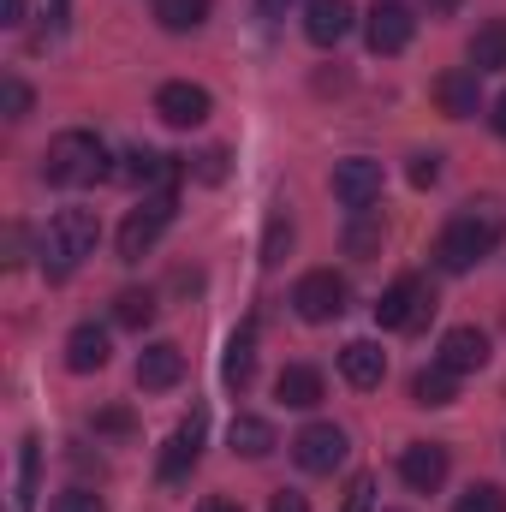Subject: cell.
I'll list each match as a JSON object with an SVG mask.
<instances>
[{
    "mask_svg": "<svg viewBox=\"0 0 506 512\" xmlns=\"http://www.w3.org/2000/svg\"><path fill=\"white\" fill-rule=\"evenodd\" d=\"M477 78H483V72H471V66H453V72L435 78V102H441L447 120H477V108H483Z\"/></svg>",
    "mask_w": 506,
    "mask_h": 512,
    "instance_id": "obj_15",
    "label": "cell"
},
{
    "mask_svg": "<svg viewBox=\"0 0 506 512\" xmlns=\"http://www.w3.org/2000/svg\"><path fill=\"white\" fill-rule=\"evenodd\" d=\"M155 310H161V304H155V292H143V286H131V292L114 298V322L131 328V334H143V328L155 322Z\"/></svg>",
    "mask_w": 506,
    "mask_h": 512,
    "instance_id": "obj_26",
    "label": "cell"
},
{
    "mask_svg": "<svg viewBox=\"0 0 506 512\" xmlns=\"http://www.w3.org/2000/svg\"><path fill=\"white\" fill-rule=\"evenodd\" d=\"M155 18L161 30H197L209 18V0H155Z\"/></svg>",
    "mask_w": 506,
    "mask_h": 512,
    "instance_id": "obj_28",
    "label": "cell"
},
{
    "mask_svg": "<svg viewBox=\"0 0 506 512\" xmlns=\"http://www.w3.org/2000/svg\"><path fill=\"white\" fill-rule=\"evenodd\" d=\"M453 512H506V495L495 483H471V489L453 501Z\"/></svg>",
    "mask_w": 506,
    "mask_h": 512,
    "instance_id": "obj_30",
    "label": "cell"
},
{
    "mask_svg": "<svg viewBox=\"0 0 506 512\" xmlns=\"http://www.w3.org/2000/svg\"><path fill=\"white\" fill-rule=\"evenodd\" d=\"M352 24H358V6H352V0H310V6H304V36H310L316 48L346 42Z\"/></svg>",
    "mask_w": 506,
    "mask_h": 512,
    "instance_id": "obj_13",
    "label": "cell"
},
{
    "mask_svg": "<svg viewBox=\"0 0 506 512\" xmlns=\"http://www.w3.org/2000/svg\"><path fill=\"white\" fill-rule=\"evenodd\" d=\"M370 495H376V483H370V477H352V489H346V507H340V512H370Z\"/></svg>",
    "mask_w": 506,
    "mask_h": 512,
    "instance_id": "obj_35",
    "label": "cell"
},
{
    "mask_svg": "<svg viewBox=\"0 0 506 512\" xmlns=\"http://www.w3.org/2000/svg\"><path fill=\"white\" fill-rule=\"evenodd\" d=\"M227 441H233V453H245V459H268V453L280 447V441H274V423H268V417H251V411L233 417Z\"/></svg>",
    "mask_w": 506,
    "mask_h": 512,
    "instance_id": "obj_21",
    "label": "cell"
},
{
    "mask_svg": "<svg viewBox=\"0 0 506 512\" xmlns=\"http://www.w3.org/2000/svg\"><path fill=\"white\" fill-rule=\"evenodd\" d=\"M381 239H387L381 215H376V209H358V215H352V227H346V256L370 262V256H381Z\"/></svg>",
    "mask_w": 506,
    "mask_h": 512,
    "instance_id": "obj_23",
    "label": "cell"
},
{
    "mask_svg": "<svg viewBox=\"0 0 506 512\" xmlns=\"http://www.w3.org/2000/svg\"><path fill=\"white\" fill-rule=\"evenodd\" d=\"M0 12H6L0 24H24V0H0Z\"/></svg>",
    "mask_w": 506,
    "mask_h": 512,
    "instance_id": "obj_38",
    "label": "cell"
},
{
    "mask_svg": "<svg viewBox=\"0 0 506 512\" xmlns=\"http://www.w3.org/2000/svg\"><path fill=\"white\" fill-rule=\"evenodd\" d=\"M340 376L370 393V387L387 382V352H381L376 340H346V346H340Z\"/></svg>",
    "mask_w": 506,
    "mask_h": 512,
    "instance_id": "obj_17",
    "label": "cell"
},
{
    "mask_svg": "<svg viewBox=\"0 0 506 512\" xmlns=\"http://www.w3.org/2000/svg\"><path fill=\"white\" fill-rule=\"evenodd\" d=\"M126 179L137 191H173L179 185V167H173V155H155V149H131L126 155Z\"/></svg>",
    "mask_w": 506,
    "mask_h": 512,
    "instance_id": "obj_20",
    "label": "cell"
},
{
    "mask_svg": "<svg viewBox=\"0 0 506 512\" xmlns=\"http://www.w3.org/2000/svg\"><path fill=\"white\" fill-rule=\"evenodd\" d=\"M506 239V215L501 203H465L447 227H441V239H435V262L447 268V274H465V268H477L483 256H495Z\"/></svg>",
    "mask_w": 506,
    "mask_h": 512,
    "instance_id": "obj_1",
    "label": "cell"
},
{
    "mask_svg": "<svg viewBox=\"0 0 506 512\" xmlns=\"http://www.w3.org/2000/svg\"><path fill=\"white\" fill-rule=\"evenodd\" d=\"M346 453H352V441H346V429H334V423H310V429L292 435V459H298V471H310V477L340 471Z\"/></svg>",
    "mask_w": 506,
    "mask_h": 512,
    "instance_id": "obj_7",
    "label": "cell"
},
{
    "mask_svg": "<svg viewBox=\"0 0 506 512\" xmlns=\"http://www.w3.org/2000/svg\"><path fill=\"white\" fill-rule=\"evenodd\" d=\"M197 512H239V507H233V501H203Z\"/></svg>",
    "mask_w": 506,
    "mask_h": 512,
    "instance_id": "obj_41",
    "label": "cell"
},
{
    "mask_svg": "<svg viewBox=\"0 0 506 512\" xmlns=\"http://www.w3.org/2000/svg\"><path fill=\"white\" fill-rule=\"evenodd\" d=\"M286 245H292V215H286V209H274V215H268V233H262V262L274 268V262L286 256Z\"/></svg>",
    "mask_w": 506,
    "mask_h": 512,
    "instance_id": "obj_29",
    "label": "cell"
},
{
    "mask_svg": "<svg viewBox=\"0 0 506 512\" xmlns=\"http://www.w3.org/2000/svg\"><path fill=\"white\" fill-rule=\"evenodd\" d=\"M334 197H340L346 209H370L381 197V161H370V155L334 161Z\"/></svg>",
    "mask_w": 506,
    "mask_h": 512,
    "instance_id": "obj_10",
    "label": "cell"
},
{
    "mask_svg": "<svg viewBox=\"0 0 506 512\" xmlns=\"http://www.w3.org/2000/svg\"><path fill=\"white\" fill-rule=\"evenodd\" d=\"M399 477H405V489L435 495V489L447 483V447H441V441H411V447L399 453Z\"/></svg>",
    "mask_w": 506,
    "mask_h": 512,
    "instance_id": "obj_11",
    "label": "cell"
},
{
    "mask_svg": "<svg viewBox=\"0 0 506 512\" xmlns=\"http://www.w3.org/2000/svg\"><path fill=\"white\" fill-rule=\"evenodd\" d=\"M405 173H411V185H435V179H441V155H435V149H417Z\"/></svg>",
    "mask_w": 506,
    "mask_h": 512,
    "instance_id": "obj_33",
    "label": "cell"
},
{
    "mask_svg": "<svg viewBox=\"0 0 506 512\" xmlns=\"http://www.w3.org/2000/svg\"><path fill=\"white\" fill-rule=\"evenodd\" d=\"M179 382H185V352L173 340H155V346L137 352V387L143 393H167V387H179Z\"/></svg>",
    "mask_w": 506,
    "mask_h": 512,
    "instance_id": "obj_14",
    "label": "cell"
},
{
    "mask_svg": "<svg viewBox=\"0 0 506 512\" xmlns=\"http://www.w3.org/2000/svg\"><path fill=\"white\" fill-rule=\"evenodd\" d=\"M66 6H72V0H54V18H60V12H66Z\"/></svg>",
    "mask_w": 506,
    "mask_h": 512,
    "instance_id": "obj_42",
    "label": "cell"
},
{
    "mask_svg": "<svg viewBox=\"0 0 506 512\" xmlns=\"http://www.w3.org/2000/svg\"><path fill=\"white\" fill-rule=\"evenodd\" d=\"M268 512H310V501H304V495H292V489H280V495L268 501Z\"/></svg>",
    "mask_w": 506,
    "mask_h": 512,
    "instance_id": "obj_36",
    "label": "cell"
},
{
    "mask_svg": "<svg viewBox=\"0 0 506 512\" xmlns=\"http://www.w3.org/2000/svg\"><path fill=\"white\" fill-rule=\"evenodd\" d=\"M173 191H155V197H143L137 209L126 215V227H120V262H143V256L155 251V239L167 233V221H173Z\"/></svg>",
    "mask_w": 506,
    "mask_h": 512,
    "instance_id": "obj_5",
    "label": "cell"
},
{
    "mask_svg": "<svg viewBox=\"0 0 506 512\" xmlns=\"http://www.w3.org/2000/svg\"><path fill=\"white\" fill-rule=\"evenodd\" d=\"M209 90L203 84H161L155 90V114L167 120V126H179V131H191V126H203L209 120Z\"/></svg>",
    "mask_w": 506,
    "mask_h": 512,
    "instance_id": "obj_12",
    "label": "cell"
},
{
    "mask_svg": "<svg viewBox=\"0 0 506 512\" xmlns=\"http://www.w3.org/2000/svg\"><path fill=\"white\" fill-rule=\"evenodd\" d=\"M36 477H42V441L30 435L18 447V512H36Z\"/></svg>",
    "mask_w": 506,
    "mask_h": 512,
    "instance_id": "obj_27",
    "label": "cell"
},
{
    "mask_svg": "<svg viewBox=\"0 0 506 512\" xmlns=\"http://www.w3.org/2000/svg\"><path fill=\"white\" fill-rule=\"evenodd\" d=\"M0 102H6V120H24V114H30V90H24L18 78L0 84Z\"/></svg>",
    "mask_w": 506,
    "mask_h": 512,
    "instance_id": "obj_34",
    "label": "cell"
},
{
    "mask_svg": "<svg viewBox=\"0 0 506 512\" xmlns=\"http://www.w3.org/2000/svg\"><path fill=\"white\" fill-rule=\"evenodd\" d=\"M251 376H256V346H251V334H233L227 340V358H221V382L227 387H251Z\"/></svg>",
    "mask_w": 506,
    "mask_h": 512,
    "instance_id": "obj_25",
    "label": "cell"
},
{
    "mask_svg": "<svg viewBox=\"0 0 506 512\" xmlns=\"http://www.w3.org/2000/svg\"><path fill=\"white\" fill-rule=\"evenodd\" d=\"M429 6V18H447V12H459V0H423Z\"/></svg>",
    "mask_w": 506,
    "mask_h": 512,
    "instance_id": "obj_39",
    "label": "cell"
},
{
    "mask_svg": "<svg viewBox=\"0 0 506 512\" xmlns=\"http://www.w3.org/2000/svg\"><path fill=\"white\" fill-rule=\"evenodd\" d=\"M96 239H102L96 209H60L48 221V233H42V268H48V280H66L84 256L96 251Z\"/></svg>",
    "mask_w": 506,
    "mask_h": 512,
    "instance_id": "obj_3",
    "label": "cell"
},
{
    "mask_svg": "<svg viewBox=\"0 0 506 512\" xmlns=\"http://www.w3.org/2000/svg\"><path fill=\"white\" fill-rule=\"evenodd\" d=\"M48 512H108L102 507V495H90V489H66V495H54Z\"/></svg>",
    "mask_w": 506,
    "mask_h": 512,
    "instance_id": "obj_31",
    "label": "cell"
},
{
    "mask_svg": "<svg viewBox=\"0 0 506 512\" xmlns=\"http://www.w3.org/2000/svg\"><path fill=\"white\" fill-rule=\"evenodd\" d=\"M489 120H495V131H501V137H506V90H501V96H495V114H489Z\"/></svg>",
    "mask_w": 506,
    "mask_h": 512,
    "instance_id": "obj_40",
    "label": "cell"
},
{
    "mask_svg": "<svg viewBox=\"0 0 506 512\" xmlns=\"http://www.w3.org/2000/svg\"><path fill=\"white\" fill-rule=\"evenodd\" d=\"M42 179L48 185H66V191H84L96 179H108V149L96 131H60L42 155Z\"/></svg>",
    "mask_w": 506,
    "mask_h": 512,
    "instance_id": "obj_2",
    "label": "cell"
},
{
    "mask_svg": "<svg viewBox=\"0 0 506 512\" xmlns=\"http://www.w3.org/2000/svg\"><path fill=\"white\" fill-rule=\"evenodd\" d=\"M66 370H78V376H96V370H108V328H96V322H78V328L66 334Z\"/></svg>",
    "mask_w": 506,
    "mask_h": 512,
    "instance_id": "obj_18",
    "label": "cell"
},
{
    "mask_svg": "<svg viewBox=\"0 0 506 512\" xmlns=\"http://www.w3.org/2000/svg\"><path fill=\"white\" fill-rule=\"evenodd\" d=\"M471 72H506V18H489L471 36Z\"/></svg>",
    "mask_w": 506,
    "mask_h": 512,
    "instance_id": "obj_22",
    "label": "cell"
},
{
    "mask_svg": "<svg viewBox=\"0 0 506 512\" xmlns=\"http://www.w3.org/2000/svg\"><path fill=\"white\" fill-rule=\"evenodd\" d=\"M191 173H197V179H203V185H221V179H227V149H203V155H197V167H191Z\"/></svg>",
    "mask_w": 506,
    "mask_h": 512,
    "instance_id": "obj_32",
    "label": "cell"
},
{
    "mask_svg": "<svg viewBox=\"0 0 506 512\" xmlns=\"http://www.w3.org/2000/svg\"><path fill=\"white\" fill-rule=\"evenodd\" d=\"M203 429H209V417H203V405L173 429V441L161 447V483H185L191 471H197V459H203Z\"/></svg>",
    "mask_w": 506,
    "mask_h": 512,
    "instance_id": "obj_9",
    "label": "cell"
},
{
    "mask_svg": "<svg viewBox=\"0 0 506 512\" xmlns=\"http://www.w3.org/2000/svg\"><path fill=\"white\" fill-rule=\"evenodd\" d=\"M274 399L292 405V411H316V405H322V370H316V364H286V370L274 376Z\"/></svg>",
    "mask_w": 506,
    "mask_h": 512,
    "instance_id": "obj_19",
    "label": "cell"
},
{
    "mask_svg": "<svg viewBox=\"0 0 506 512\" xmlns=\"http://www.w3.org/2000/svg\"><path fill=\"white\" fill-rule=\"evenodd\" d=\"M453 393H459V376L435 358L429 370H417V382H411V399L417 405H453Z\"/></svg>",
    "mask_w": 506,
    "mask_h": 512,
    "instance_id": "obj_24",
    "label": "cell"
},
{
    "mask_svg": "<svg viewBox=\"0 0 506 512\" xmlns=\"http://www.w3.org/2000/svg\"><path fill=\"white\" fill-rule=\"evenodd\" d=\"M429 316H435V292H429L423 274H399L376 304V322L387 334H411V328H423Z\"/></svg>",
    "mask_w": 506,
    "mask_h": 512,
    "instance_id": "obj_4",
    "label": "cell"
},
{
    "mask_svg": "<svg viewBox=\"0 0 506 512\" xmlns=\"http://www.w3.org/2000/svg\"><path fill=\"white\" fill-rule=\"evenodd\" d=\"M346 280L334 274V268H310L298 286H292V310L304 316V322H334V316H346Z\"/></svg>",
    "mask_w": 506,
    "mask_h": 512,
    "instance_id": "obj_6",
    "label": "cell"
},
{
    "mask_svg": "<svg viewBox=\"0 0 506 512\" xmlns=\"http://www.w3.org/2000/svg\"><path fill=\"white\" fill-rule=\"evenodd\" d=\"M411 36H417L411 6H399V0H376V6H370V18H364V42H370V54H405Z\"/></svg>",
    "mask_w": 506,
    "mask_h": 512,
    "instance_id": "obj_8",
    "label": "cell"
},
{
    "mask_svg": "<svg viewBox=\"0 0 506 512\" xmlns=\"http://www.w3.org/2000/svg\"><path fill=\"white\" fill-rule=\"evenodd\" d=\"M96 429H108V435H126V429H131V411H102V417H96Z\"/></svg>",
    "mask_w": 506,
    "mask_h": 512,
    "instance_id": "obj_37",
    "label": "cell"
},
{
    "mask_svg": "<svg viewBox=\"0 0 506 512\" xmlns=\"http://www.w3.org/2000/svg\"><path fill=\"white\" fill-rule=\"evenodd\" d=\"M435 358H441L453 376H471V370H483V364H489V334H483V328H447Z\"/></svg>",
    "mask_w": 506,
    "mask_h": 512,
    "instance_id": "obj_16",
    "label": "cell"
}]
</instances>
